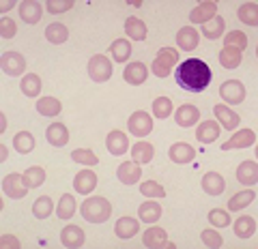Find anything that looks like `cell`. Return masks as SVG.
<instances>
[{
    "label": "cell",
    "instance_id": "obj_1",
    "mask_svg": "<svg viewBox=\"0 0 258 249\" xmlns=\"http://www.w3.org/2000/svg\"><path fill=\"white\" fill-rule=\"evenodd\" d=\"M176 84H179L183 91H189V93H200L205 91L211 82V69L205 60L200 58H187L183 60L179 69H176Z\"/></svg>",
    "mask_w": 258,
    "mask_h": 249
},
{
    "label": "cell",
    "instance_id": "obj_2",
    "mask_svg": "<svg viewBox=\"0 0 258 249\" xmlns=\"http://www.w3.org/2000/svg\"><path fill=\"white\" fill-rule=\"evenodd\" d=\"M80 213H82V217L86 221L91 223H103L110 219L112 215V204L108 202L106 198L101 196H95V198H86L82 206H80Z\"/></svg>",
    "mask_w": 258,
    "mask_h": 249
},
{
    "label": "cell",
    "instance_id": "obj_3",
    "mask_svg": "<svg viewBox=\"0 0 258 249\" xmlns=\"http://www.w3.org/2000/svg\"><path fill=\"white\" fill-rule=\"evenodd\" d=\"M179 62V52L174 50V47H164V50H159L155 60H153L151 65V73L157 75V77H168L172 73V67Z\"/></svg>",
    "mask_w": 258,
    "mask_h": 249
},
{
    "label": "cell",
    "instance_id": "obj_4",
    "mask_svg": "<svg viewBox=\"0 0 258 249\" xmlns=\"http://www.w3.org/2000/svg\"><path fill=\"white\" fill-rule=\"evenodd\" d=\"M88 75H91L93 82H108L112 77V62L108 56L95 54L91 60H88Z\"/></svg>",
    "mask_w": 258,
    "mask_h": 249
},
{
    "label": "cell",
    "instance_id": "obj_5",
    "mask_svg": "<svg viewBox=\"0 0 258 249\" xmlns=\"http://www.w3.org/2000/svg\"><path fill=\"white\" fill-rule=\"evenodd\" d=\"M127 127H129V133H134L136 138H144V135H149L153 131V118L147 114V112L138 110L129 116Z\"/></svg>",
    "mask_w": 258,
    "mask_h": 249
},
{
    "label": "cell",
    "instance_id": "obj_6",
    "mask_svg": "<svg viewBox=\"0 0 258 249\" xmlns=\"http://www.w3.org/2000/svg\"><path fill=\"white\" fill-rule=\"evenodd\" d=\"M0 67H3V73L7 75H22L26 71V58L20 52H5L3 60H0Z\"/></svg>",
    "mask_w": 258,
    "mask_h": 249
},
{
    "label": "cell",
    "instance_id": "obj_7",
    "mask_svg": "<svg viewBox=\"0 0 258 249\" xmlns=\"http://www.w3.org/2000/svg\"><path fill=\"white\" fill-rule=\"evenodd\" d=\"M3 191H5V196L7 198H11V200H20L26 196V183H24V176L22 174H7L5 176V181H3Z\"/></svg>",
    "mask_w": 258,
    "mask_h": 249
},
{
    "label": "cell",
    "instance_id": "obj_8",
    "mask_svg": "<svg viewBox=\"0 0 258 249\" xmlns=\"http://www.w3.org/2000/svg\"><path fill=\"white\" fill-rule=\"evenodd\" d=\"M220 95L226 103H230V106H239L241 101L245 99V86L239 82V79H228V82H224L220 86Z\"/></svg>",
    "mask_w": 258,
    "mask_h": 249
},
{
    "label": "cell",
    "instance_id": "obj_9",
    "mask_svg": "<svg viewBox=\"0 0 258 249\" xmlns=\"http://www.w3.org/2000/svg\"><path fill=\"white\" fill-rule=\"evenodd\" d=\"M147 77H149V69L140 60L129 62V65L125 67V71H123V79H125L127 84H132V86L144 84V82H147Z\"/></svg>",
    "mask_w": 258,
    "mask_h": 249
},
{
    "label": "cell",
    "instance_id": "obj_10",
    "mask_svg": "<svg viewBox=\"0 0 258 249\" xmlns=\"http://www.w3.org/2000/svg\"><path fill=\"white\" fill-rule=\"evenodd\" d=\"M168 157H170L174 163L185 165L196 159V150H194V146H189L187 142H176L170 146V150H168Z\"/></svg>",
    "mask_w": 258,
    "mask_h": 249
},
{
    "label": "cell",
    "instance_id": "obj_11",
    "mask_svg": "<svg viewBox=\"0 0 258 249\" xmlns=\"http://www.w3.org/2000/svg\"><path fill=\"white\" fill-rule=\"evenodd\" d=\"M256 144V133L252 129H241L237 131L228 142L222 144V150H232V148H249Z\"/></svg>",
    "mask_w": 258,
    "mask_h": 249
},
{
    "label": "cell",
    "instance_id": "obj_12",
    "mask_svg": "<svg viewBox=\"0 0 258 249\" xmlns=\"http://www.w3.org/2000/svg\"><path fill=\"white\" fill-rule=\"evenodd\" d=\"M217 15V3L215 0H207V3H200L196 9L189 13V22L191 24H207L209 20H213Z\"/></svg>",
    "mask_w": 258,
    "mask_h": 249
},
{
    "label": "cell",
    "instance_id": "obj_13",
    "mask_svg": "<svg viewBox=\"0 0 258 249\" xmlns=\"http://www.w3.org/2000/svg\"><path fill=\"white\" fill-rule=\"evenodd\" d=\"M213 112H215V118H217V123H220L224 129H237V127L241 125V118H239V114L237 112H232L230 108H226V106H222V103H217V106L213 108Z\"/></svg>",
    "mask_w": 258,
    "mask_h": 249
},
{
    "label": "cell",
    "instance_id": "obj_14",
    "mask_svg": "<svg viewBox=\"0 0 258 249\" xmlns=\"http://www.w3.org/2000/svg\"><path fill=\"white\" fill-rule=\"evenodd\" d=\"M116 176H118V181L123 183V185H136V183L140 181V176H142L140 163H136V161L120 163L118 170H116Z\"/></svg>",
    "mask_w": 258,
    "mask_h": 249
},
{
    "label": "cell",
    "instance_id": "obj_15",
    "mask_svg": "<svg viewBox=\"0 0 258 249\" xmlns=\"http://www.w3.org/2000/svg\"><path fill=\"white\" fill-rule=\"evenodd\" d=\"M106 146H108V152L110 155H123V152H127V148H129V140H127V135L123 133V131H118V129H114V131H110L108 133V138H106Z\"/></svg>",
    "mask_w": 258,
    "mask_h": 249
},
{
    "label": "cell",
    "instance_id": "obj_16",
    "mask_svg": "<svg viewBox=\"0 0 258 249\" xmlns=\"http://www.w3.org/2000/svg\"><path fill=\"white\" fill-rule=\"evenodd\" d=\"M198 41H200V37H198V30L194 26H183L179 33H176V43H179V47L185 52L196 50Z\"/></svg>",
    "mask_w": 258,
    "mask_h": 249
},
{
    "label": "cell",
    "instance_id": "obj_17",
    "mask_svg": "<svg viewBox=\"0 0 258 249\" xmlns=\"http://www.w3.org/2000/svg\"><path fill=\"white\" fill-rule=\"evenodd\" d=\"M203 189H205V194H209V196H220V194H224V189H226L224 176L220 172H207L203 176Z\"/></svg>",
    "mask_w": 258,
    "mask_h": 249
},
{
    "label": "cell",
    "instance_id": "obj_18",
    "mask_svg": "<svg viewBox=\"0 0 258 249\" xmlns=\"http://www.w3.org/2000/svg\"><path fill=\"white\" fill-rule=\"evenodd\" d=\"M220 131L222 127L220 123H215V120H205L203 125H198V131H196V140L203 142V144H211L220 138Z\"/></svg>",
    "mask_w": 258,
    "mask_h": 249
},
{
    "label": "cell",
    "instance_id": "obj_19",
    "mask_svg": "<svg viewBox=\"0 0 258 249\" xmlns=\"http://www.w3.org/2000/svg\"><path fill=\"white\" fill-rule=\"evenodd\" d=\"M60 243L64 247H82L84 245V230L80 226H64L60 232Z\"/></svg>",
    "mask_w": 258,
    "mask_h": 249
},
{
    "label": "cell",
    "instance_id": "obj_20",
    "mask_svg": "<svg viewBox=\"0 0 258 249\" xmlns=\"http://www.w3.org/2000/svg\"><path fill=\"white\" fill-rule=\"evenodd\" d=\"M74 187L78 194H82V196H88L91 191L97 187V174L91 172V170H82V172H78V176L74 179Z\"/></svg>",
    "mask_w": 258,
    "mask_h": 249
},
{
    "label": "cell",
    "instance_id": "obj_21",
    "mask_svg": "<svg viewBox=\"0 0 258 249\" xmlns=\"http://www.w3.org/2000/svg\"><path fill=\"white\" fill-rule=\"evenodd\" d=\"M176 125H181V127H191V125H196L198 123V118H200V110L196 106H191V103H185V106H181L179 110H176Z\"/></svg>",
    "mask_w": 258,
    "mask_h": 249
},
{
    "label": "cell",
    "instance_id": "obj_22",
    "mask_svg": "<svg viewBox=\"0 0 258 249\" xmlns=\"http://www.w3.org/2000/svg\"><path fill=\"white\" fill-rule=\"evenodd\" d=\"M45 138L52 146H64L69 142V129L62 123H52L45 131Z\"/></svg>",
    "mask_w": 258,
    "mask_h": 249
},
{
    "label": "cell",
    "instance_id": "obj_23",
    "mask_svg": "<svg viewBox=\"0 0 258 249\" xmlns=\"http://www.w3.org/2000/svg\"><path fill=\"white\" fill-rule=\"evenodd\" d=\"M138 230H140L138 219H134V217H120L114 226V234L118 238H132L138 234Z\"/></svg>",
    "mask_w": 258,
    "mask_h": 249
},
{
    "label": "cell",
    "instance_id": "obj_24",
    "mask_svg": "<svg viewBox=\"0 0 258 249\" xmlns=\"http://www.w3.org/2000/svg\"><path fill=\"white\" fill-rule=\"evenodd\" d=\"M41 5L35 3V0H24V3H20V18L26 22V24H37L39 20H41Z\"/></svg>",
    "mask_w": 258,
    "mask_h": 249
},
{
    "label": "cell",
    "instance_id": "obj_25",
    "mask_svg": "<svg viewBox=\"0 0 258 249\" xmlns=\"http://www.w3.org/2000/svg\"><path fill=\"white\" fill-rule=\"evenodd\" d=\"M237 179H239V183L247 185V187L256 185V181H258V163L252 161V159H249V161H243L237 168Z\"/></svg>",
    "mask_w": 258,
    "mask_h": 249
},
{
    "label": "cell",
    "instance_id": "obj_26",
    "mask_svg": "<svg viewBox=\"0 0 258 249\" xmlns=\"http://www.w3.org/2000/svg\"><path fill=\"white\" fill-rule=\"evenodd\" d=\"M217 58H220V65L224 69H237L241 65V60H243V52L235 50V47H224Z\"/></svg>",
    "mask_w": 258,
    "mask_h": 249
},
{
    "label": "cell",
    "instance_id": "obj_27",
    "mask_svg": "<svg viewBox=\"0 0 258 249\" xmlns=\"http://www.w3.org/2000/svg\"><path fill=\"white\" fill-rule=\"evenodd\" d=\"M45 39L50 43H54V45H60V43H64L69 39V28L64 26V24H60V22H54V24H50V26L45 28Z\"/></svg>",
    "mask_w": 258,
    "mask_h": 249
},
{
    "label": "cell",
    "instance_id": "obj_28",
    "mask_svg": "<svg viewBox=\"0 0 258 249\" xmlns=\"http://www.w3.org/2000/svg\"><path fill=\"white\" fill-rule=\"evenodd\" d=\"M153 155H155V148L151 142H136L132 146V159L136 163H149Z\"/></svg>",
    "mask_w": 258,
    "mask_h": 249
},
{
    "label": "cell",
    "instance_id": "obj_29",
    "mask_svg": "<svg viewBox=\"0 0 258 249\" xmlns=\"http://www.w3.org/2000/svg\"><path fill=\"white\" fill-rule=\"evenodd\" d=\"M168 243V236H166V230L164 228H149L147 232H144L142 236V245L147 247H166Z\"/></svg>",
    "mask_w": 258,
    "mask_h": 249
},
{
    "label": "cell",
    "instance_id": "obj_30",
    "mask_svg": "<svg viewBox=\"0 0 258 249\" xmlns=\"http://www.w3.org/2000/svg\"><path fill=\"white\" fill-rule=\"evenodd\" d=\"M224 28H226L224 18H222V15H215L213 20H209L207 24H203V37L215 41V39H220L224 35Z\"/></svg>",
    "mask_w": 258,
    "mask_h": 249
},
{
    "label": "cell",
    "instance_id": "obj_31",
    "mask_svg": "<svg viewBox=\"0 0 258 249\" xmlns=\"http://www.w3.org/2000/svg\"><path fill=\"white\" fill-rule=\"evenodd\" d=\"M125 33L129 39H136V41H144L147 39V24L138 18H127L125 22Z\"/></svg>",
    "mask_w": 258,
    "mask_h": 249
},
{
    "label": "cell",
    "instance_id": "obj_32",
    "mask_svg": "<svg viewBox=\"0 0 258 249\" xmlns=\"http://www.w3.org/2000/svg\"><path fill=\"white\" fill-rule=\"evenodd\" d=\"M235 234H237L239 238H249V236H254V234H256V219H254V217H249V215L239 217V219L235 221Z\"/></svg>",
    "mask_w": 258,
    "mask_h": 249
},
{
    "label": "cell",
    "instance_id": "obj_33",
    "mask_svg": "<svg viewBox=\"0 0 258 249\" xmlns=\"http://www.w3.org/2000/svg\"><path fill=\"white\" fill-rule=\"evenodd\" d=\"M254 200H256V191H252V189L239 191V194H235L228 200V208L230 211H243V208L252 204Z\"/></svg>",
    "mask_w": 258,
    "mask_h": 249
},
{
    "label": "cell",
    "instance_id": "obj_34",
    "mask_svg": "<svg viewBox=\"0 0 258 249\" xmlns=\"http://www.w3.org/2000/svg\"><path fill=\"white\" fill-rule=\"evenodd\" d=\"M138 217L144 221V223H155L159 217H161V206L157 202H153V200H149V202L140 204L138 208Z\"/></svg>",
    "mask_w": 258,
    "mask_h": 249
},
{
    "label": "cell",
    "instance_id": "obj_35",
    "mask_svg": "<svg viewBox=\"0 0 258 249\" xmlns=\"http://www.w3.org/2000/svg\"><path fill=\"white\" fill-rule=\"evenodd\" d=\"M60 110H62V103L56 97H41L37 101V112L41 116H56L60 114Z\"/></svg>",
    "mask_w": 258,
    "mask_h": 249
},
{
    "label": "cell",
    "instance_id": "obj_36",
    "mask_svg": "<svg viewBox=\"0 0 258 249\" xmlns=\"http://www.w3.org/2000/svg\"><path fill=\"white\" fill-rule=\"evenodd\" d=\"M110 54L114 62H125L129 56H132V43L127 41V39H116V41H112L110 45Z\"/></svg>",
    "mask_w": 258,
    "mask_h": 249
},
{
    "label": "cell",
    "instance_id": "obj_37",
    "mask_svg": "<svg viewBox=\"0 0 258 249\" xmlns=\"http://www.w3.org/2000/svg\"><path fill=\"white\" fill-rule=\"evenodd\" d=\"M24 176V183H26V187L28 189H35V187H41L43 181H45V170L41 165H32L28 168L26 172L22 174Z\"/></svg>",
    "mask_w": 258,
    "mask_h": 249
},
{
    "label": "cell",
    "instance_id": "obj_38",
    "mask_svg": "<svg viewBox=\"0 0 258 249\" xmlns=\"http://www.w3.org/2000/svg\"><path fill=\"white\" fill-rule=\"evenodd\" d=\"M74 213H76V198L71 194H62L58 200V206H56V215L60 219H71Z\"/></svg>",
    "mask_w": 258,
    "mask_h": 249
},
{
    "label": "cell",
    "instance_id": "obj_39",
    "mask_svg": "<svg viewBox=\"0 0 258 249\" xmlns=\"http://www.w3.org/2000/svg\"><path fill=\"white\" fill-rule=\"evenodd\" d=\"M54 211V202L50 196H41L35 200V204H32V213H35L37 219H47V217L52 215Z\"/></svg>",
    "mask_w": 258,
    "mask_h": 249
},
{
    "label": "cell",
    "instance_id": "obj_40",
    "mask_svg": "<svg viewBox=\"0 0 258 249\" xmlns=\"http://www.w3.org/2000/svg\"><path fill=\"white\" fill-rule=\"evenodd\" d=\"M239 20L247 24V26H258V5L256 3H245L239 7Z\"/></svg>",
    "mask_w": 258,
    "mask_h": 249
},
{
    "label": "cell",
    "instance_id": "obj_41",
    "mask_svg": "<svg viewBox=\"0 0 258 249\" xmlns=\"http://www.w3.org/2000/svg\"><path fill=\"white\" fill-rule=\"evenodd\" d=\"M39 91H41V77L37 73H26L22 77V93L26 97H37Z\"/></svg>",
    "mask_w": 258,
    "mask_h": 249
},
{
    "label": "cell",
    "instance_id": "obj_42",
    "mask_svg": "<svg viewBox=\"0 0 258 249\" xmlns=\"http://www.w3.org/2000/svg\"><path fill=\"white\" fill-rule=\"evenodd\" d=\"M13 146L18 152L26 155V152L35 148V138H32V133H28V131H20V133H15V138H13Z\"/></svg>",
    "mask_w": 258,
    "mask_h": 249
},
{
    "label": "cell",
    "instance_id": "obj_43",
    "mask_svg": "<svg viewBox=\"0 0 258 249\" xmlns=\"http://www.w3.org/2000/svg\"><path fill=\"white\" fill-rule=\"evenodd\" d=\"M224 47H235V50L243 52L247 47V35L241 33V30H232V33L224 37Z\"/></svg>",
    "mask_w": 258,
    "mask_h": 249
},
{
    "label": "cell",
    "instance_id": "obj_44",
    "mask_svg": "<svg viewBox=\"0 0 258 249\" xmlns=\"http://www.w3.org/2000/svg\"><path fill=\"white\" fill-rule=\"evenodd\" d=\"M71 159L78 161V163H84V165H97L99 163V157H97L91 148H76L74 152H71Z\"/></svg>",
    "mask_w": 258,
    "mask_h": 249
},
{
    "label": "cell",
    "instance_id": "obj_45",
    "mask_svg": "<svg viewBox=\"0 0 258 249\" xmlns=\"http://www.w3.org/2000/svg\"><path fill=\"white\" fill-rule=\"evenodd\" d=\"M153 114L157 118H168L172 114V101L168 97H157L153 101Z\"/></svg>",
    "mask_w": 258,
    "mask_h": 249
},
{
    "label": "cell",
    "instance_id": "obj_46",
    "mask_svg": "<svg viewBox=\"0 0 258 249\" xmlns=\"http://www.w3.org/2000/svg\"><path fill=\"white\" fill-rule=\"evenodd\" d=\"M209 223H211L213 228H226V226H230V215H228V211H222V208H213V211H209Z\"/></svg>",
    "mask_w": 258,
    "mask_h": 249
},
{
    "label": "cell",
    "instance_id": "obj_47",
    "mask_svg": "<svg viewBox=\"0 0 258 249\" xmlns=\"http://www.w3.org/2000/svg\"><path fill=\"white\" fill-rule=\"evenodd\" d=\"M200 238H203V243L207 247H211V249H220L224 245L222 234H220V232H215L213 228H207V230L200 232Z\"/></svg>",
    "mask_w": 258,
    "mask_h": 249
},
{
    "label": "cell",
    "instance_id": "obj_48",
    "mask_svg": "<svg viewBox=\"0 0 258 249\" xmlns=\"http://www.w3.org/2000/svg\"><path fill=\"white\" fill-rule=\"evenodd\" d=\"M140 194L147 196V198H164L166 196V189L161 187L159 183H155V181H147V183L140 185Z\"/></svg>",
    "mask_w": 258,
    "mask_h": 249
},
{
    "label": "cell",
    "instance_id": "obj_49",
    "mask_svg": "<svg viewBox=\"0 0 258 249\" xmlns=\"http://www.w3.org/2000/svg\"><path fill=\"white\" fill-rule=\"evenodd\" d=\"M74 5H76L74 0H60V3H58V0H47V3H45V9L56 15V13H64V11H69Z\"/></svg>",
    "mask_w": 258,
    "mask_h": 249
},
{
    "label": "cell",
    "instance_id": "obj_50",
    "mask_svg": "<svg viewBox=\"0 0 258 249\" xmlns=\"http://www.w3.org/2000/svg\"><path fill=\"white\" fill-rule=\"evenodd\" d=\"M15 33H18V26H15V22L11 18H3V20H0V37H3V39H13Z\"/></svg>",
    "mask_w": 258,
    "mask_h": 249
},
{
    "label": "cell",
    "instance_id": "obj_51",
    "mask_svg": "<svg viewBox=\"0 0 258 249\" xmlns=\"http://www.w3.org/2000/svg\"><path fill=\"white\" fill-rule=\"evenodd\" d=\"M3 247H13V249H18L20 247V240L15 238V236H3Z\"/></svg>",
    "mask_w": 258,
    "mask_h": 249
},
{
    "label": "cell",
    "instance_id": "obj_52",
    "mask_svg": "<svg viewBox=\"0 0 258 249\" xmlns=\"http://www.w3.org/2000/svg\"><path fill=\"white\" fill-rule=\"evenodd\" d=\"M11 7H13V3H7L5 0V3H0V11L7 13V11H11Z\"/></svg>",
    "mask_w": 258,
    "mask_h": 249
},
{
    "label": "cell",
    "instance_id": "obj_53",
    "mask_svg": "<svg viewBox=\"0 0 258 249\" xmlns=\"http://www.w3.org/2000/svg\"><path fill=\"white\" fill-rule=\"evenodd\" d=\"M129 5H134V7H142V0H132Z\"/></svg>",
    "mask_w": 258,
    "mask_h": 249
}]
</instances>
